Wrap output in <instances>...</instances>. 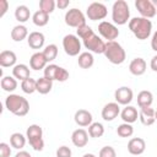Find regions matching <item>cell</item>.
Segmentation results:
<instances>
[{
  "label": "cell",
  "instance_id": "14",
  "mask_svg": "<svg viewBox=\"0 0 157 157\" xmlns=\"http://www.w3.org/2000/svg\"><path fill=\"white\" fill-rule=\"evenodd\" d=\"M139 119L142 125L150 126L156 121V110L152 107H142L139 112Z\"/></svg>",
  "mask_w": 157,
  "mask_h": 157
},
{
  "label": "cell",
  "instance_id": "32",
  "mask_svg": "<svg viewBox=\"0 0 157 157\" xmlns=\"http://www.w3.org/2000/svg\"><path fill=\"white\" fill-rule=\"evenodd\" d=\"M32 21H33V23H34L36 26L43 27V26H45V25L49 22V15H48L47 12L42 11V10H38V11H36V12L33 13Z\"/></svg>",
  "mask_w": 157,
  "mask_h": 157
},
{
  "label": "cell",
  "instance_id": "28",
  "mask_svg": "<svg viewBox=\"0 0 157 157\" xmlns=\"http://www.w3.org/2000/svg\"><path fill=\"white\" fill-rule=\"evenodd\" d=\"M153 102V94L150 92V91H141L139 94H137V104L140 108L142 107H151Z\"/></svg>",
  "mask_w": 157,
  "mask_h": 157
},
{
  "label": "cell",
  "instance_id": "39",
  "mask_svg": "<svg viewBox=\"0 0 157 157\" xmlns=\"http://www.w3.org/2000/svg\"><path fill=\"white\" fill-rule=\"evenodd\" d=\"M71 150L67 146H60L56 150V157H71Z\"/></svg>",
  "mask_w": 157,
  "mask_h": 157
},
{
  "label": "cell",
  "instance_id": "2",
  "mask_svg": "<svg viewBox=\"0 0 157 157\" xmlns=\"http://www.w3.org/2000/svg\"><path fill=\"white\" fill-rule=\"evenodd\" d=\"M5 107L10 113H12L17 117H25L29 112L28 101L25 97H22L20 94H15V93H11L6 97Z\"/></svg>",
  "mask_w": 157,
  "mask_h": 157
},
{
  "label": "cell",
  "instance_id": "26",
  "mask_svg": "<svg viewBox=\"0 0 157 157\" xmlns=\"http://www.w3.org/2000/svg\"><path fill=\"white\" fill-rule=\"evenodd\" d=\"M94 63V58L92 55V53L90 52H83L78 55V59H77V64L81 69H90Z\"/></svg>",
  "mask_w": 157,
  "mask_h": 157
},
{
  "label": "cell",
  "instance_id": "30",
  "mask_svg": "<svg viewBox=\"0 0 157 157\" xmlns=\"http://www.w3.org/2000/svg\"><path fill=\"white\" fill-rule=\"evenodd\" d=\"M0 86L6 92H13L17 88V81L12 76H4L0 81Z\"/></svg>",
  "mask_w": 157,
  "mask_h": 157
},
{
  "label": "cell",
  "instance_id": "25",
  "mask_svg": "<svg viewBox=\"0 0 157 157\" xmlns=\"http://www.w3.org/2000/svg\"><path fill=\"white\" fill-rule=\"evenodd\" d=\"M12 75L15 78L23 81L29 77V67L26 64H17L12 69Z\"/></svg>",
  "mask_w": 157,
  "mask_h": 157
},
{
  "label": "cell",
  "instance_id": "48",
  "mask_svg": "<svg viewBox=\"0 0 157 157\" xmlns=\"http://www.w3.org/2000/svg\"><path fill=\"white\" fill-rule=\"evenodd\" d=\"M156 120H157V109H156Z\"/></svg>",
  "mask_w": 157,
  "mask_h": 157
},
{
  "label": "cell",
  "instance_id": "38",
  "mask_svg": "<svg viewBox=\"0 0 157 157\" xmlns=\"http://www.w3.org/2000/svg\"><path fill=\"white\" fill-rule=\"evenodd\" d=\"M98 157H117V152L112 146H104L101 148Z\"/></svg>",
  "mask_w": 157,
  "mask_h": 157
},
{
  "label": "cell",
  "instance_id": "47",
  "mask_svg": "<svg viewBox=\"0 0 157 157\" xmlns=\"http://www.w3.org/2000/svg\"><path fill=\"white\" fill-rule=\"evenodd\" d=\"M82 157H96V156H94L93 153H85Z\"/></svg>",
  "mask_w": 157,
  "mask_h": 157
},
{
  "label": "cell",
  "instance_id": "27",
  "mask_svg": "<svg viewBox=\"0 0 157 157\" xmlns=\"http://www.w3.org/2000/svg\"><path fill=\"white\" fill-rule=\"evenodd\" d=\"M53 88V81L47 78V77H39L37 80V92H39L40 94H47L52 91Z\"/></svg>",
  "mask_w": 157,
  "mask_h": 157
},
{
  "label": "cell",
  "instance_id": "16",
  "mask_svg": "<svg viewBox=\"0 0 157 157\" xmlns=\"http://www.w3.org/2000/svg\"><path fill=\"white\" fill-rule=\"evenodd\" d=\"M145 148H146V142L141 137H132L128 142V151L132 156L142 155L145 152Z\"/></svg>",
  "mask_w": 157,
  "mask_h": 157
},
{
  "label": "cell",
  "instance_id": "46",
  "mask_svg": "<svg viewBox=\"0 0 157 157\" xmlns=\"http://www.w3.org/2000/svg\"><path fill=\"white\" fill-rule=\"evenodd\" d=\"M152 4H153V7H155V11H156V15H157V0H151Z\"/></svg>",
  "mask_w": 157,
  "mask_h": 157
},
{
  "label": "cell",
  "instance_id": "7",
  "mask_svg": "<svg viewBox=\"0 0 157 157\" xmlns=\"http://www.w3.org/2000/svg\"><path fill=\"white\" fill-rule=\"evenodd\" d=\"M43 71H44V77H47L52 81L65 82L69 78V71L59 65H55V64L47 65Z\"/></svg>",
  "mask_w": 157,
  "mask_h": 157
},
{
  "label": "cell",
  "instance_id": "21",
  "mask_svg": "<svg viewBox=\"0 0 157 157\" xmlns=\"http://www.w3.org/2000/svg\"><path fill=\"white\" fill-rule=\"evenodd\" d=\"M129 71L135 76H141L146 71V61L142 58H135L129 64Z\"/></svg>",
  "mask_w": 157,
  "mask_h": 157
},
{
  "label": "cell",
  "instance_id": "36",
  "mask_svg": "<svg viewBox=\"0 0 157 157\" xmlns=\"http://www.w3.org/2000/svg\"><path fill=\"white\" fill-rule=\"evenodd\" d=\"M117 134L120 137H130L134 134V128L131 124L128 123H123L117 128Z\"/></svg>",
  "mask_w": 157,
  "mask_h": 157
},
{
  "label": "cell",
  "instance_id": "6",
  "mask_svg": "<svg viewBox=\"0 0 157 157\" xmlns=\"http://www.w3.org/2000/svg\"><path fill=\"white\" fill-rule=\"evenodd\" d=\"M26 137L31 145V147L34 151H42L44 148V141H43V130L39 125L32 124L27 128Z\"/></svg>",
  "mask_w": 157,
  "mask_h": 157
},
{
  "label": "cell",
  "instance_id": "31",
  "mask_svg": "<svg viewBox=\"0 0 157 157\" xmlns=\"http://www.w3.org/2000/svg\"><path fill=\"white\" fill-rule=\"evenodd\" d=\"M10 145L16 150L23 148L26 145V136H23L21 132H13L10 136Z\"/></svg>",
  "mask_w": 157,
  "mask_h": 157
},
{
  "label": "cell",
  "instance_id": "35",
  "mask_svg": "<svg viewBox=\"0 0 157 157\" xmlns=\"http://www.w3.org/2000/svg\"><path fill=\"white\" fill-rule=\"evenodd\" d=\"M43 55L44 58L47 59L48 63H52L53 60L56 59V55H58V47L55 44H48L44 50H43Z\"/></svg>",
  "mask_w": 157,
  "mask_h": 157
},
{
  "label": "cell",
  "instance_id": "23",
  "mask_svg": "<svg viewBox=\"0 0 157 157\" xmlns=\"http://www.w3.org/2000/svg\"><path fill=\"white\" fill-rule=\"evenodd\" d=\"M120 117L121 119L124 120V123H128V124H132L137 120L139 118V112L135 107L132 105H126L121 112H120Z\"/></svg>",
  "mask_w": 157,
  "mask_h": 157
},
{
  "label": "cell",
  "instance_id": "45",
  "mask_svg": "<svg viewBox=\"0 0 157 157\" xmlns=\"http://www.w3.org/2000/svg\"><path fill=\"white\" fill-rule=\"evenodd\" d=\"M15 157H32V156L27 151H20V152H17L15 155Z\"/></svg>",
  "mask_w": 157,
  "mask_h": 157
},
{
  "label": "cell",
  "instance_id": "11",
  "mask_svg": "<svg viewBox=\"0 0 157 157\" xmlns=\"http://www.w3.org/2000/svg\"><path fill=\"white\" fill-rule=\"evenodd\" d=\"M98 32H99V34H101L104 39H107L108 42H112V40L117 39L118 36H119V29H118V27H117L115 25L108 22V21H102V22L98 25Z\"/></svg>",
  "mask_w": 157,
  "mask_h": 157
},
{
  "label": "cell",
  "instance_id": "42",
  "mask_svg": "<svg viewBox=\"0 0 157 157\" xmlns=\"http://www.w3.org/2000/svg\"><path fill=\"white\" fill-rule=\"evenodd\" d=\"M70 5V0H58L56 1V6L59 9H66Z\"/></svg>",
  "mask_w": 157,
  "mask_h": 157
},
{
  "label": "cell",
  "instance_id": "44",
  "mask_svg": "<svg viewBox=\"0 0 157 157\" xmlns=\"http://www.w3.org/2000/svg\"><path fill=\"white\" fill-rule=\"evenodd\" d=\"M150 65H151V69H152L153 71H157V55H155V56L151 59Z\"/></svg>",
  "mask_w": 157,
  "mask_h": 157
},
{
  "label": "cell",
  "instance_id": "29",
  "mask_svg": "<svg viewBox=\"0 0 157 157\" xmlns=\"http://www.w3.org/2000/svg\"><path fill=\"white\" fill-rule=\"evenodd\" d=\"M15 17H16V20L18 22L23 23V22H26V21L29 20L31 11H29V9L26 5H18L16 7V10H15Z\"/></svg>",
  "mask_w": 157,
  "mask_h": 157
},
{
  "label": "cell",
  "instance_id": "37",
  "mask_svg": "<svg viewBox=\"0 0 157 157\" xmlns=\"http://www.w3.org/2000/svg\"><path fill=\"white\" fill-rule=\"evenodd\" d=\"M55 1L54 0H40L39 1V10L47 12L48 15L52 13L55 9Z\"/></svg>",
  "mask_w": 157,
  "mask_h": 157
},
{
  "label": "cell",
  "instance_id": "5",
  "mask_svg": "<svg viewBox=\"0 0 157 157\" xmlns=\"http://www.w3.org/2000/svg\"><path fill=\"white\" fill-rule=\"evenodd\" d=\"M112 20L115 25L123 26L130 21V9L126 1L117 0L112 6Z\"/></svg>",
  "mask_w": 157,
  "mask_h": 157
},
{
  "label": "cell",
  "instance_id": "24",
  "mask_svg": "<svg viewBox=\"0 0 157 157\" xmlns=\"http://www.w3.org/2000/svg\"><path fill=\"white\" fill-rule=\"evenodd\" d=\"M28 29L23 25H17L11 29V38L15 42H22L25 38H28Z\"/></svg>",
  "mask_w": 157,
  "mask_h": 157
},
{
  "label": "cell",
  "instance_id": "22",
  "mask_svg": "<svg viewBox=\"0 0 157 157\" xmlns=\"http://www.w3.org/2000/svg\"><path fill=\"white\" fill-rule=\"evenodd\" d=\"M17 56L12 50H2L0 53V65L2 67H11L17 65Z\"/></svg>",
  "mask_w": 157,
  "mask_h": 157
},
{
  "label": "cell",
  "instance_id": "20",
  "mask_svg": "<svg viewBox=\"0 0 157 157\" xmlns=\"http://www.w3.org/2000/svg\"><path fill=\"white\" fill-rule=\"evenodd\" d=\"M44 42H45V37L42 32H31L28 38H27V43L29 45V48L32 49H40L43 45H44Z\"/></svg>",
  "mask_w": 157,
  "mask_h": 157
},
{
  "label": "cell",
  "instance_id": "34",
  "mask_svg": "<svg viewBox=\"0 0 157 157\" xmlns=\"http://www.w3.org/2000/svg\"><path fill=\"white\" fill-rule=\"evenodd\" d=\"M104 134V126L101 124V123H92L90 126H88V135L91 137H102Z\"/></svg>",
  "mask_w": 157,
  "mask_h": 157
},
{
  "label": "cell",
  "instance_id": "13",
  "mask_svg": "<svg viewBox=\"0 0 157 157\" xmlns=\"http://www.w3.org/2000/svg\"><path fill=\"white\" fill-rule=\"evenodd\" d=\"M132 97H134L132 90L130 87H126V86H121V87L117 88L114 92V98H115L118 104L128 105L132 101Z\"/></svg>",
  "mask_w": 157,
  "mask_h": 157
},
{
  "label": "cell",
  "instance_id": "10",
  "mask_svg": "<svg viewBox=\"0 0 157 157\" xmlns=\"http://www.w3.org/2000/svg\"><path fill=\"white\" fill-rule=\"evenodd\" d=\"M107 13H108L107 6L102 2H92L88 5V7L86 10V15H87L88 20H91V21L103 20V18H105Z\"/></svg>",
  "mask_w": 157,
  "mask_h": 157
},
{
  "label": "cell",
  "instance_id": "33",
  "mask_svg": "<svg viewBox=\"0 0 157 157\" xmlns=\"http://www.w3.org/2000/svg\"><path fill=\"white\" fill-rule=\"evenodd\" d=\"M21 90L27 94H32L33 92L37 91V80L31 78V77L23 80L21 82Z\"/></svg>",
  "mask_w": 157,
  "mask_h": 157
},
{
  "label": "cell",
  "instance_id": "19",
  "mask_svg": "<svg viewBox=\"0 0 157 157\" xmlns=\"http://www.w3.org/2000/svg\"><path fill=\"white\" fill-rule=\"evenodd\" d=\"M47 64H48V61L44 58L43 52H37V53L32 54V56L29 58V66H31V69H33L36 71L42 70V69L44 70Z\"/></svg>",
  "mask_w": 157,
  "mask_h": 157
},
{
  "label": "cell",
  "instance_id": "40",
  "mask_svg": "<svg viewBox=\"0 0 157 157\" xmlns=\"http://www.w3.org/2000/svg\"><path fill=\"white\" fill-rule=\"evenodd\" d=\"M10 156H11L10 145H7L6 142H1L0 144V157H10Z\"/></svg>",
  "mask_w": 157,
  "mask_h": 157
},
{
  "label": "cell",
  "instance_id": "4",
  "mask_svg": "<svg viewBox=\"0 0 157 157\" xmlns=\"http://www.w3.org/2000/svg\"><path fill=\"white\" fill-rule=\"evenodd\" d=\"M104 55L108 59V61H110L114 65H120L126 59V53H125L124 48L118 42H115V40L105 43Z\"/></svg>",
  "mask_w": 157,
  "mask_h": 157
},
{
  "label": "cell",
  "instance_id": "15",
  "mask_svg": "<svg viewBox=\"0 0 157 157\" xmlns=\"http://www.w3.org/2000/svg\"><path fill=\"white\" fill-rule=\"evenodd\" d=\"M120 114V107L117 102H110V103H107L103 109H102V118L105 120V121H112L114 120L118 115Z\"/></svg>",
  "mask_w": 157,
  "mask_h": 157
},
{
  "label": "cell",
  "instance_id": "18",
  "mask_svg": "<svg viewBox=\"0 0 157 157\" xmlns=\"http://www.w3.org/2000/svg\"><path fill=\"white\" fill-rule=\"evenodd\" d=\"M71 141L76 147H85L88 142V132L85 129H76L71 134Z\"/></svg>",
  "mask_w": 157,
  "mask_h": 157
},
{
  "label": "cell",
  "instance_id": "41",
  "mask_svg": "<svg viewBox=\"0 0 157 157\" xmlns=\"http://www.w3.org/2000/svg\"><path fill=\"white\" fill-rule=\"evenodd\" d=\"M7 9H9V2H7V0H0V17H2V16L6 13Z\"/></svg>",
  "mask_w": 157,
  "mask_h": 157
},
{
  "label": "cell",
  "instance_id": "12",
  "mask_svg": "<svg viewBox=\"0 0 157 157\" xmlns=\"http://www.w3.org/2000/svg\"><path fill=\"white\" fill-rule=\"evenodd\" d=\"M135 7L140 12L141 17L152 18L156 16V11H155V7H153V4L151 0H136Z\"/></svg>",
  "mask_w": 157,
  "mask_h": 157
},
{
  "label": "cell",
  "instance_id": "3",
  "mask_svg": "<svg viewBox=\"0 0 157 157\" xmlns=\"http://www.w3.org/2000/svg\"><path fill=\"white\" fill-rule=\"evenodd\" d=\"M129 29L137 39L145 40L151 36L152 22L145 17H134L129 21Z\"/></svg>",
  "mask_w": 157,
  "mask_h": 157
},
{
  "label": "cell",
  "instance_id": "17",
  "mask_svg": "<svg viewBox=\"0 0 157 157\" xmlns=\"http://www.w3.org/2000/svg\"><path fill=\"white\" fill-rule=\"evenodd\" d=\"M74 119H75V123L78 126H90L92 124V120H93L91 112H88L86 109L76 110V113L74 115Z\"/></svg>",
  "mask_w": 157,
  "mask_h": 157
},
{
  "label": "cell",
  "instance_id": "8",
  "mask_svg": "<svg viewBox=\"0 0 157 157\" xmlns=\"http://www.w3.org/2000/svg\"><path fill=\"white\" fill-rule=\"evenodd\" d=\"M63 48L69 56H76L81 54V42L75 34H66L63 38Z\"/></svg>",
  "mask_w": 157,
  "mask_h": 157
},
{
  "label": "cell",
  "instance_id": "43",
  "mask_svg": "<svg viewBox=\"0 0 157 157\" xmlns=\"http://www.w3.org/2000/svg\"><path fill=\"white\" fill-rule=\"evenodd\" d=\"M151 48H152V50H155V52H157V31L153 33V36H152V39H151Z\"/></svg>",
  "mask_w": 157,
  "mask_h": 157
},
{
  "label": "cell",
  "instance_id": "9",
  "mask_svg": "<svg viewBox=\"0 0 157 157\" xmlns=\"http://www.w3.org/2000/svg\"><path fill=\"white\" fill-rule=\"evenodd\" d=\"M64 18H65V23L69 27H75L76 29L78 27L86 25V17H85V15L82 13L81 10H78L76 7L67 10Z\"/></svg>",
  "mask_w": 157,
  "mask_h": 157
},
{
  "label": "cell",
  "instance_id": "1",
  "mask_svg": "<svg viewBox=\"0 0 157 157\" xmlns=\"http://www.w3.org/2000/svg\"><path fill=\"white\" fill-rule=\"evenodd\" d=\"M76 33H77V37L82 39L85 48L88 49L90 53L92 52L96 54H104L105 43L93 32V29L88 25H83L78 27L76 29Z\"/></svg>",
  "mask_w": 157,
  "mask_h": 157
}]
</instances>
